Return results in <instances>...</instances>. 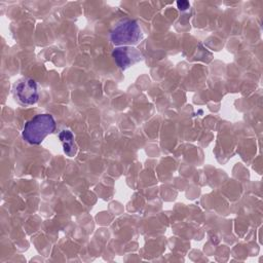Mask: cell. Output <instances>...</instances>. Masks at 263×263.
<instances>
[{
  "instance_id": "obj_3",
  "label": "cell",
  "mask_w": 263,
  "mask_h": 263,
  "mask_svg": "<svg viewBox=\"0 0 263 263\" xmlns=\"http://www.w3.org/2000/svg\"><path fill=\"white\" fill-rule=\"evenodd\" d=\"M15 98L24 105H33L39 99L37 83L31 78H23L18 80L13 88Z\"/></svg>"
},
{
  "instance_id": "obj_1",
  "label": "cell",
  "mask_w": 263,
  "mask_h": 263,
  "mask_svg": "<svg viewBox=\"0 0 263 263\" xmlns=\"http://www.w3.org/2000/svg\"><path fill=\"white\" fill-rule=\"evenodd\" d=\"M55 129V121L50 114H38L28 120L23 128V138L32 145L40 144Z\"/></svg>"
},
{
  "instance_id": "obj_4",
  "label": "cell",
  "mask_w": 263,
  "mask_h": 263,
  "mask_svg": "<svg viewBox=\"0 0 263 263\" xmlns=\"http://www.w3.org/2000/svg\"><path fill=\"white\" fill-rule=\"evenodd\" d=\"M112 57L116 63V65L122 69L125 70L132 65L138 63L143 59L142 53L133 46H121L117 47L113 50Z\"/></svg>"
},
{
  "instance_id": "obj_5",
  "label": "cell",
  "mask_w": 263,
  "mask_h": 263,
  "mask_svg": "<svg viewBox=\"0 0 263 263\" xmlns=\"http://www.w3.org/2000/svg\"><path fill=\"white\" fill-rule=\"evenodd\" d=\"M59 138H60V140L63 144L64 152L70 157L74 156L76 154L77 147H76V144H75L73 134L69 129H64L59 134Z\"/></svg>"
},
{
  "instance_id": "obj_6",
  "label": "cell",
  "mask_w": 263,
  "mask_h": 263,
  "mask_svg": "<svg viewBox=\"0 0 263 263\" xmlns=\"http://www.w3.org/2000/svg\"><path fill=\"white\" fill-rule=\"evenodd\" d=\"M177 5H178V8H179L180 10H185V9L189 8V2H188V1H183V0L178 1V2H177Z\"/></svg>"
},
{
  "instance_id": "obj_2",
  "label": "cell",
  "mask_w": 263,
  "mask_h": 263,
  "mask_svg": "<svg viewBox=\"0 0 263 263\" xmlns=\"http://www.w3.org/2000/svg\"><path fill=\"white\" fill-rule=\"evenodd\" d=\"M143 38V33L134 20H122L116 24L110 33V39L115 45L132 46L140 42Z\"/></svg>"
}]
</instances>
